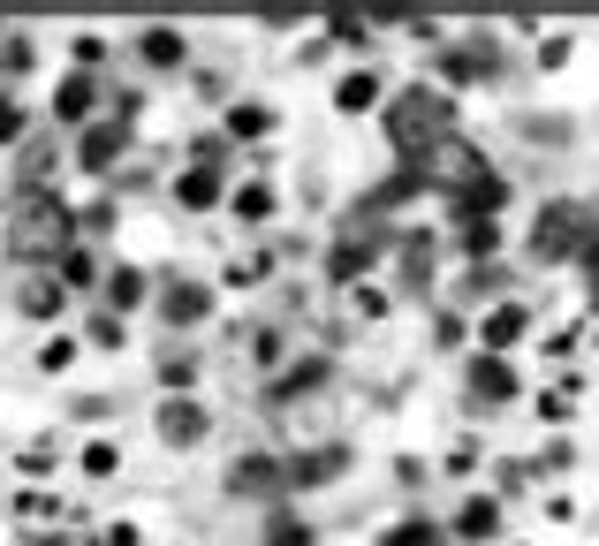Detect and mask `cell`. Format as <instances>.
I'll return each instance as SVG.
<instances>
[{
    "instance_id": "30",
    "label": "cell",
    "mask_w": 599,
    "mask_h": 546,
    "mask_svg": "<svg viewBox=\"0 0 599 546\" xmlns=\"http://www.w3.org/2000/svg\"><path fill=\"white\" fill-rule=\"evenodd\" d=\"M251 357H258V365H281V335H273V327H258V335H251Z\"/></svg>"
},
{
    "instance_id": "1",
    "label": "cell",
    "mask_w": 599,
    "mask_h": 546,
    "mask_svg": "<svg viewBox=\"0 0 599 546\" xmlns=\"http://www.w3.org/2000/svg\"><path fill=\"white\" fill-rule=\"evenodd\" d=\"M387 137H395V152L402 160H432L448 137H456V99L448 91H402L395 107H387Z\"/></svg>"
},
{
    "instance_id": "4",
    "label": "cell",
    "mask_w": 599,
    "mask_h": 546,
    "mask_svg": "<svg viewBox=\"0 0 599 546\" xmlns=\"http://www.w3.org/2000/svg\"><path fill=\"white\" fill-rule=\"evenodd\" d=\"M228 494H251V502H273V494H289V463L243 456L236 470H228Z\"/></svg>"
},
{
    "instance_id": "35",
    "label": "cell",
    "mask_w": 599,
    "mask_h": 546,
    "mask_svg": "<svg viewBox=\"0 0 599 546\" xmlns=\"http://www.w3.org/2000/svg\"><path fill=\"white\" fill-rule=\"evenodd\" d=\"M190 373H198L190 357H168V365H160V379H168V387H190Z\"/></svg>"
},
{
    "instance_id": "20",
    "label": "cell",
    "mask_w": 599,
    "mask_h": 546,
    "mask_svg": "<svg viewBox=\"0 0 599 546\" xmlns=\"http://www.w3.org/2000/svg\"><path fill=\"white\" fill-rule=\"evenodd\" d=\"M493 244H501V228H493V212H471V220H463V251H471L478 266H486V258H493Z\"/></svg>"
},
{
    "instance_id": "6",
    "label": "cell",
    "mask_w": 599,
    "mask_h": 546,
    "mask_svg": "<svg viewBox=\"0 0 599 546\" xmlns=\"http://www.w3.org/2000/svg\"><path fill=\"white\" fill-rule=\"evenodd\" d=\"M122 152H129V129H122V122H91V129H84V145H77V160H84L91 175H107L114 160H122Z\"/></svg>"
},
{
    "instance_id": "13",
    "label": "cell",
    "mask_w": 599,
    "mask_h": 546,
    "mask_svg": "<svg viewBox=\"0 0 599 546\" xmlns=\"http://www.w3.org/2000/svg\"><path fill=\"white\" fill-rule=\"evenodd\" d=\"M501 69V46L493 39H478V46H463V53H448V77H493Z\"/></svg>"
},
{
    "instance_id": "36",
    "label": "cell",
    "mask_w": 599,
    "mask_h": 546,
    "mask_svg": "<svg viewBox=\"0 0 599 546\" xmlns=\"http://www.w3.org/2000/svg\"><path fill=\"white\" fill-rule=\"evenodd\" d=\"M107 546H137V532H129V524H114V532H107Z\"/></svg>"
},
{
    "instance_id": "37",
    "label": "cell",
    "mask_w": 599,
    "mask_h": 546,
    "mask_svg": "<svg viewBox=\"0 0 599 546\" xmlns=\"http://www.w3.org/2000/svg\"><path fill=\"white\" fill-rule=\"evenodd\" d=\"M585 266H592V296H599V244H585Z\"/></svg>"
},
{
    "instance_id": "22",
    "label": "cell",
    "mask_w": 599,
    "mask_h": 546,
    "mask_svg": "<svg viewBox=\"0 0 599 546\" xmlns=\"http://www.w3.org/2000/svg\"><path fill=\"white\" fill-rule=\"evenodd\" d=\"M380 546H440V532H432L426 516H402L395 532H380Z\"/></svg>"
},
{
    "instance_id": "10",
    "label": "cell",
    "mask_w": 599,
    "mask_h": 546,
    "mask_svg": "<svg viewBox=\"0 0 599 546\" xmlns=\"http://www.w3.org/2000/svg\"><path fill=\"white\" fill-rule=\"evenodd\" d=\"M160 311H168L174 327H190V319H206V311H213V289H206V281H174V289L160 296Z\"/></svg>"
},
{
    "instance_id": "17",
    "label": "cell",
    "mask_w": 599,
    "mask_h": 546,
    "mask_svg": "<svg viewBox=\"0 0 599 546\" xmlns=\"http://www.w3.org/2000/svg\"><path fill=\"white\" fill-rule=\"evenodd\" d=\"M137 53H144L152 69H182V31H168V23H160V31H144V46H137Z\"/></svg>"
},
{
    "instance_id": "23",
    "label": "cell",
    "mask_w": 599,
    "mask_h": 546,
    "mask_svg": "<svg viewBox=\"0 0 599 546\" xmlns=\"http://www.w3.org/2000/svg\"><path fill=\"white\" fill-rule=\"evenodd\" d=\"M266 129H273L266 107H228V137H266Z\"/></svg>"
},
{
    "instance_id": "8",
    "label": "cell",
    "mask_w": 599,
    "mask_h": 546,
    "mask_svg": "<svg viewBox=\"0 0 599 546\" xmlns=\"http://www.w3.org/2000/svg\"><path fill=\"white\" fill-rule=\"evenodd\" d=\"M342 470H349V456L327 440V448H303V456L289 463V486H327V478H342Z\"/></svg>"
},
{
    "instance_id": "14",
    "label": "cell",
    "mask_w": 599,
    "mask_h": 546,
    "mask_svg": "<svg viewBox=\"0 0 599 546\" xmlns=\"http://www.w3.org/2000/svg\"><path fill=\"white\" fill-rule=\"evenodd\" d=\"M327 379V357H303V365H289V373L273 379V403H297L303 387H319Z\"/></svg>"
},
{
    "instance_id": "34",
    "label": "cell",
    "mask_w": 599,
    "mask_h": 546,
    "mask_svg": "<svg viewBox=\"0 0 599 546\" xmlns=\"http://www.w3.org/2000/svg\"><path fill=\"white\" fill-rule=\"evenodd\" d=\"M91 341L99 349H122V319H91Z\"/></svg>"
},
{
    "instance_id": "32",
    "label": "cell",
    "mask_w": 599,
    "mask_h": 546,
    "mask_svg": "<svg viewBox=\"0 0 599 546\" xmlns=\"http://www.w3.org/2000/svg\"><path fill=\"white\" fill-rule=\"evenodd\" d=\"M16 508H23L31 524H46V516H61V502H53V494H23V502H16Z\"/></svg>"
},
{
    "instance_id": "33",
    "label": "cell",
    "mask_w": 599,
    "mask_h": 546,
    "mask_svg": "<svg viewBox=\"0 0 599 546\" xmlns=\"http://www.w3.org/2000/svg\"><path fill=\"white\" fill-rule=\"evenodd\" d=\"M16 137H23V107H16V99H0V145H16Z\"/></svg>"
},
{
    "instance_id": "29",
    "label": "cell",
    "mask_w": 599,
    "mask_h": 546,
    "mask_svg": "<svg viewBox=\"0 0 599 546\" xmlns=\"http://www.w3.org/2000/svg\"><path fill=\"white\" fill-rule=\"evenodd\" d=\"M335 39L342 46H372V23H365V16H335Z\"/></svg>"
},
{
    "instance_id": "31",
    "label": "cell",
    "mask_w": 599,
    "mask_h": 546,
    "mask_svg": "<svg viewBox=\"0 0 599 546\" xmlns=\"http://www.w3.org/2000/svg\"><path fill=\"white\" fill-rule=\"evenodd\" d=\"M69 357H77V341H46V349H39L46 373H69Z\"/></svg>"
},
{
    "instance_id": "16",
    "label": "cell",
    "mask_w": 599,
    "mask_h": 546,
    "mask_svg": "<svg viewBox=\"0 0 599 546\" xmlns=\"http://www.w3.org/2000/svg\"><path fill=\"white\" fill-rule=\"evenodd\" d=\"M174 198H182V206H190V212H206V206H213V198H220V175H213V168H190V175H182V182H174Z\"/></svg>"
},
{
    "instance_id": "21",
    "label": "cell",
    "mask_w": 599,
    "mask_h": 546,
    "mask_svg": "<svg viewBox=\"0 0 599 546\" xmlns=\"http://www.w3.org/2000/svg\"><path fill=\"white\" fill-rule=\"evenodd\" d=\"M23 311H31V319H53V311H61V274H46V281H23Z\"/></svg>"
},
{
    "instance_id": "9",
    "label": "cell",
    "mask_w": 599,
    "mask_h": 546,
    "mask_svg": "<svg viewBox=\"0 0 599 546\" xmlns=\"http://www.w3.org/2000/svg\"><path fill=\"white\" fill-rule=\"evenodd\" d=\"M509 395H516V373L501 365V357H478V365H471V403L493 410V403H509Z\"/></svg>"
},
{
    "instance_id": "15",
    "label": "cell",
    "mask_w": 599,
    "mask_h": 546,
    "mask_svg": "<svg viewBox=\"0 0 599 546\" xmlns=\"http://www.w3.org/2000/svg\"><path fill=\"white\" fill-rule=\"evenodd\" d=\"M372 99H380V77H372V69H357V77L335 85V107H342V115H365Z\"/></svg>"
},
{
    "instance_id": "7",
    "label": "cell",
    "mask_w": 599,
    "mask_h": 546,
    "mask_svg": "<svg viewBox=\"0 0 599 546\" xmlns=\"http://www.w3.org/2000/svg\"><path fill=\"white\" fill-rule=\"evenodd\" d=\"M372 251H380V228H349L342 244H335V258H327V266H335V281H357V274L372 266Z\"/></svg>"
},
{
    "instance_id": "2",
    "label": "cell",
    "mask_w": 599,
    "mask_h": 546,
    "mask_svg": "<svg viewBox=\"0 0 599 546\" xmlns=\"http://www.w3.org/2000/svg\"><path fill=\"white\" fill-rule=\"evenodd\" d=\"M8 251L61 266V251H77V212L61 206L53 190H23V206L8 212Z\"/></svg>"
},
{
    "instance_id": "18",
    "label": "cell",
    "mask_w": 599,
    "mask_h": 546,
    "mask_svg": "<svg viewBox=\"0 0 599 546\" xmlns=\"http://www.w3.org/2000/svg\"><path fill=\"white\" fill-rule=\"evenodd\" d=\"M91 91H99L91 77H69V85L53 91V115H61V122H84V115H91Z\"/></svg>"
},
{
    "instance_id": "26",
    "label": "cell",
    "mask_w": 599,
    "mask_h": 546,
    "mask_svg": "<svg viewBox=\"0 0 599 546\" xmlns=\"http://www.w3.org/2000/svg\"><path fill=\"white\" fill-rule=\"evenodd\" d=\"M236 212H243V220H266V212H273V190H266V182H243V190H236Z\"/></svg>"
},
{
    "instance_id": "27",
    "label": "cell",
    "mask_w": 599,
    "mask_h": 546,
    "mask_svg": "<svg viewBox=\"0 0 599 546\" xmlns=\"http://www.w3.org/2000/svg\"><path fill=\"white\" fill-rule=\"evenodd\" d=\"M114 463H122V448H114V440H91V448H84V470H91V478H114Z\"/></svg>"
},
{
    "instance_id": "19",
    "label": "cell",
    "mask_w": 599,
    "mask_h": 546,
    "mask_svg": "<svg viewBox=\"0 0 599 546\" xmlns=\"http://www.w3.org/2000/svg\"><path fill=\"white\" fill-rule=\"evenodd\" d=\"M107 304H114V311L144 304V274H137V266H107Z\"/></svg>"
},
{
    "instance_id": "3",
    "label": "cell",
    "mask_w": 599,
    "mask_h": 546,
    "mask_svg": "<svg viewBox=\"0 0 599 546\" xmlns=\"http://www.w3.org/2000/svg\"><path fill=\"white\" fill-rule=\"evenodd\" d=\"M585 236H592V212L585 206H547L539 212V228H531V258H569V251H585Z\"/></svg>"
},
{
    "instance_id": "5",
    "label": "cell",
    "mask_w": 599,
    "mask_h": 546,
    "mask_svg": "<svg viewBox=\"0 0 599 546\" xmlns=\"http://www.w3.org/2000/svg\"><path fill=\"white\" fill-rule=\"evenodd\" d=\"M160 440H168V448H198V440H206V410H198L190 395L160 403Z\"/></svg>"
},
{
    "instance_id": "25",
    "label": "cell",
    "mask_w": 599,
    "mask_h": 546,
    "mask_svg": "<svg viewBox=\"0 0 599 546\" xmlns=\"http://www.w3.org/2000/svg\"><path fill=\"white\" fill-rule=\"evenodd\" d=\"M266 546H311V524H297V516H273V524H266Z\"/></svg>"
},
{
    "instance_id": "24",
    "label": "cell",
    "mask_w": 599,
    "mask_h": 546,
    "mask_svg": "<svg viewBox=\"0 0 599 546\" xmlns=\"http://www.w3.org/2000/svg\"><path fill=\"white\" fill-rule=\"evenodd\" d=\"M77 281H99V266H91L84 244H77V251H61V289H77Z\"/></svg>"
},
{
    "instance_id": "11",
    "label": "cell",
    "mask_w": 599,
    "mask_h": 546,
    "mask_svg": "<svg viewBox=\"0 0 599 546\" xmlns=\"http://www.w3.org/2000/svg\"><path fill=\"white\" fill-rule=\"evenodd\" d=\"M478 335H486V357H501V349H516V341H523V304H493Z\"/></svg>"
},
{
    "instance_id": "28",
    "label": "cell",
    "mask_w": 599,
    "mask_h": 546,
    "mask_svg": "<svg viewBox=\"0 0 599 546\" xmlns=\"http://www.w3.org/2000/svg\"><path fill=\"white\" fill-rule=\"evenodd\" d=\"M569 410H577V387H569V379H561V387H547V395H539V418H569Z\"/></svg>"
},
{
    "instance_id": "12",
    "label": "cell",
    "mask_w": 599,
    "mask_h": 546,
    "mask_svg": "<svg viewBox=\"0 0 599 546\" xmlns=\"http://www.w3.org/2000/svg\"><path fill=\"white\" fill-rule=\"evenodd\" d=\"M493 532H501V502H493V494H478V502H463L456 508V539H493Z\"/></svg>"
},
{
    "instance_id": "38",
    "label": "cell",
    "mask_w": 599,
    "mask_h": 546,
    "mask_svg": "<svg viewBox=\"0 0 599 546\" xmlns=\"http://www.w3.org/2000/svg\"><path fill=\"white\" fill-rule=\"evenodd\" d=\"M53 546H84V539H53Z\"/></svg>"
}]
</instances>
